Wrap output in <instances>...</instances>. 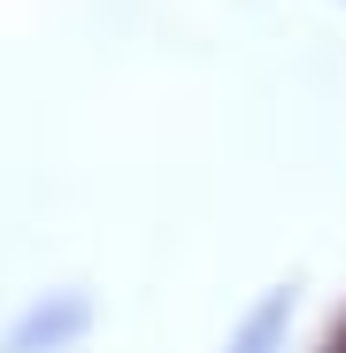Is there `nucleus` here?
Segmentation results:
<instances>
[{
  "mask_svg": "<svg viewBox=\"0 0 346 353\" xmlns=\"http://www.w3.org/2000/svg\"><path fill=\"white\" fill-rule=\"evenodd\" d=\"M85 330H93V300H85V292H46V300H31L8 323L0 353H70Z\"/></svg>",
  "mask_w": 346,
  "mask_h": 353,
  "instance_id": "1",
  "label": "nucleus"
},
{
  "mask_svg": "<svg viewBox=\"0 0 346 353\" xmlns=\"http://www.w3.org/2000/svg\"><path fill=\"white\" fill-rule=\"evenodd\" d=\"M285 330H293V292H269V300L231 330L223 353H285Z\"/></svg>",
  "mask_w": 346,
  "mask_h": 353,
  "instance_id": "2",
  "label": "nucleus"
},
{
  "mask_svg": "<svg viewBox=\"0 0 346 353\" xmlns=\"http://www.w3.org/2000/svg\"><path fill=\"white\" fill-rule=\"evenodd\" d=\"M331 353H346V323H338V330H331Z\"/></svg>",
  "mask_w": 346,
  "mask_h": 353,
  "instance_id": "3",
  "label": "nucleus"
}]
</instances>
